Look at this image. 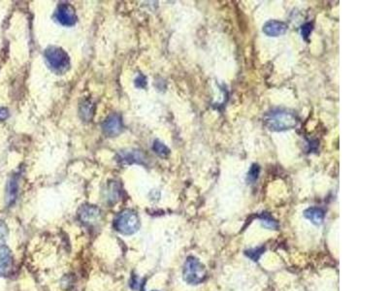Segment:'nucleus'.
I'll return each mask as SVG.
<instances>
[{"mask_svg": "<svg viewBox=\"0 0 388 291\" xmlns=\"http://www.w3.org/2000/svg\"><path fill=\"white\" fill-rule=\"evenodd\" d=\"M54 19L64 26H72L77 21L75 9L70 4L62 3L58 5L54 14Z\"/></svg>", "mask_w": 388, "mask_h": 291, "instance_id": "nucleus-5", "label": "nucleus"}, {"mask_svg": "<svg viewBox=\"0 0 388 291\" xmlns=\"http://www.w3.org/2000/svg\"><path fill=\"white\" fill-rule=\"evenodd\" d=\"M114 227L122 235H133L140 228V219L134 211L124 210L115 218Z\"/></svg>", "mask_w": 388, "mask_h": 291, "instance_id": "nucleus-3", "label": "nucleus"}, {"mask_svg": "<svg viewBox=\"0 0 388 291\" xmlns=\"http://www.w3.org/2000/svg\"><path fill=\"white\" fill-rule=\"evenodd\" d=\"M153 150L155 151V153H157L160 156H166L169 154V148L164 145L163 143H161L160 141H155L152 146Z\"/></svg>", "mask_w": 388, "mask_h": 291, "instance_id": "nucleus-17", "label": "nucleus"}, {"mask_svg": "<svg viewBox=\"0 0 388 291\" xmlns=\"http://www.w3.org/2000/svg\"><path fill=\"white\" fill-rule=\"evenodd\" d=\"M264 123L271 131H286L293 129L298 124V119L295 114L287 110L276 109L267 113Z\"/></svg>", "mask_w": 388, "mask_h": 291, "instance_id": "nucleus-1", "label": "nucleus"}, {"mask_svg": "<svg viewBox=\"0 0 388 291\" xmlns=\"http://www.w3.org/2000/svg\"><path fill=\"white\" fill-rule=\"evenodd\" d=\"M48 67L57 74H62L68 70L70 59L67 52L59 47H48L44 53Z\"/></svg>", "mask_w": 388, "mask_h": 291, "instance_id": "nucleus-4", "label": "nucleus"}, {"mask_svg": "<svg viewBox=\"0 0 388 291\" xmlns=\"http://www.w3.org/2000/svg\"><path fill=\"white\" fill-rule=\"evenodd\" d=\"M259 220H260V223L262 224V226L263 227H265L267 229H270V230H277L278 228H279V223H278V221L275 219V218H273L270 214H268V213H262L259 217Z\"/></svg>", "mask_w": 388, "mask_h": 291, "instance_id": "nucleus-12", "label": "nucleus"}, {"mask_svg": "<svg viewBox=\"0 0 388 291\" xmlns=\"http://www.w3.org/2000/svg\"><path fill=\"white\" fill-rule=\"evenodd\" d=\"M18 194V184L16 179H12L9 184H8V189H7V203L10 205L14 203L16 197Z\"/></svg>", "mask_w": 388, "mask_h": 291, "instance_id": "nucleus-13", "label": "nucleus"}, {"mask_svg": "<svg viewBox=\"0 0 388 291\" xmlns=\"http://www.w3.org/2000/svg\"><path fill=\"white\" fill-rule=\"evenodd\" d=\"M183 278L189 285L196 286L202 284L207 278L206 267L198 258L190 256L187 258L184 265Z\"/></svg>", "mask_w": 388, "mask_h": 291, "instance_id": "nucleus-2", "label": "nucleus"}, {"mask_svg": "<svg viewBox=\"0 0 388 291\" xmlns=\"http://www.w3.org/2000/svg\"><path fill=\"white\" fill-rule=\"evenodd\" d=\"M80 220L88 226H95L101 219L100 210L94 205H84L79 211Z\"/></svg>", "mask_w": 388, "mask_h": 291, "instance_id": "nucleus-6", "label": "nucleus"}, {"mask_svg": "<svg viewBox=\"0 0 388 291\" xmlns=\"http://www.w3.org/2000/svg\"><path fill=\"white\" fill-rule=\"evenodd\" d=\"M9 117V112L5 108H0V121H4Z\"/></svg>", "mask_w": 388, "mask_h": 291, "instance_id": "nucleus-21", "label": "nucleus"}, {"mask_svg": "<svg viewBox=\"0 0 388 291\" xmlns=\"http://www.w3.org/2000/svg\"><path fill=\"white\" fill-rule=\"evenodd\" d=\"M13 265V255L7 246L0 247V277L9 273Z\"/></svg>", "mask_w": 388, "mask_h": 291, "instance_id": "nucleus-9", "label": "nucleus"}, {"mask_svg": "<svg viewBox=\"0 0 388 291\" xmlns=\"http://www.w3.org/2000/svg\"><path fill=\"white\" fill-rule=\"evenodd\" d=\"M136 87H138V88H145L146 78L144 76L140 75V76L136 79Z\"/></svg>", "mask_w": 388, "mask_h": 291, "instance_id": "nucleus-20", "label": "nucleus"}, {"mask_svg": "<svg viewBox=\"0 0 388 291\" xmlns=\"http://www.w3.org/2000/svg\"><path fill=\"white\" fill-rule=\"evenodd\" d=\"M144 157L142 156L140 151L136 150H128V151H122L120 156V160L122 163H140Z\"/></svg>", "mask_w": 388, "mask_h": 291, "instance_id": "nucleus-11", "label": "nucleus"}, {"mask_svg": "<svg viewBox=\"0 0 388 291\" xmlns=\"http://www.w3.org/2000/svg\"><path fill=\"white\" fill-rule=\"evenodd\" d=\"M102 129H103V132L110 137H114V136L119 135L121 132V129H122V121H121V117L117 114L111 115L103 122Z\"/></svg>", "mask_w": 388, "mask_h": 291, "instance_id": "nucleus-7", "label": "nucleus"}, {"mask_svg": "<svg viewBox=\"0 0 388 291\" xmlns=\"http://www.w3.org/2000/svg\"><path fill=\"white\" fill-rule=\"evenodd\" d=\"M8 234H9L8 226L4 221L0 220V247L3 246V244L6 242L8 238Z\"/></svg>", "mask_w": 388, "mask_h": 291, "instance_id": "nucleus-19", "label": "nucleus"}, {"mask_svg": "<svg viewBox=\"0 0 388 291\" xmlns=\"http://www.w3.org/2000/svg\"></svg>", "mask_w": 388, "mask_h": 291, "instance_id": "nucleus-22", "label": "nucleus"}, {"mask_svg": "<svg viewBox=\"0 0 388 291\" xmlns=\"http://www.w3.org/2000/svg\"><path fill=\"white\" fill-rule=\"evenodd\" d=\"M93 104L91 101H85L80 108V113L82 116V119L86 121H90L93 117L94 114V109H93Z\"/></svg>", "mask_w": 388, "mask_h": 291, "instance_id": "nucleus-15", "label": "nucleus"}, {"mask_svg": "<svg viewBox=\"0 0 388 291\" xmlns=\"http://www.w3.org/2000/svg\"><path fill=\"white\" fill-rule=\"evenodd\" d=\"M260 175V166L256 163H253L246 174V183L249 185L255 184Z\"/></svg>", "mask_w": 388, "mask_h": 291, "instance_id": "nucleus-14", "label": "nucleus"}, {"mask_svg": "<svg viewBox=\"0 0 388 291\" xmlns=\"http://www.w3.org/2000/svg\"><path fill=\"white\" fill-rule=\"evenodd\" d=\"M304 217L315 225L322 224L324 220V211L317 207H310L304 211Z\"/></svg>", "mask_w": 388, "mask_h": 291, "instance_id": "nucleus-10", "label": "nucleus"}, {"mask_svg": "<svg viewBox=\"0 0 388 291\" xmlns=\"http://www.w3.org/2000/svg\"><path fill=\"white\" fill-rule=\"evenodd\" d=\"M265 251V247L264 246H260V247H256V248H250L244 251V254L251 259L252 261L256 262L258 261V259L261 257V255L264 253Z\"/></svg>", "mask_w": 388, "mask_h": 291, "instance_id": "nucleus-16", "label": "nucleus"}, {"mask_svg": "<svg viewBox=\"0 0 388 291\" xmlns=\"http://www.w3.org/2000/svg\"><path fill=\"white\" fill-rule=\"evenodd\" d=\"M288 28L289 26L286 23L277 20H271L264 24L262 31L269 37H279L286 34Z\"/></svg>", "mask_w": 388, "mask_h": 291, "instance_id": "nucleus-8", "label": "nucleus"}, {"mask_svg": "<svg viewBox=\"0 0 388 291\" xmlns=\"http://www.w3.org/2000/svg\"><path fill=\"white\" fill-rule=\"evenodd\" d=\"M314 28L313 23H306L301 26V35L305 41H308Z\"/></svg>", "mask_w": 388, "mask_h": 291, "instance_id": "nucleus-18", "label": "nucleus"}]
</instances>
